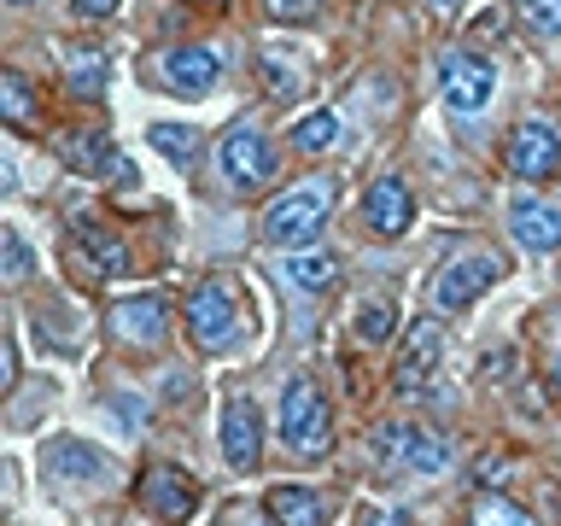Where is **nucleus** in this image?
I'll return each mask as SVG.
<instances>
[{
	"label": "nucleus",
	"instance_id": "obj_1",
	"mask_svg": "<svg viewBox=\"0 0 561 526\" xmlns=\"http://www.w3.org/2000/svg\"><path fill=\"white\" fill-rule=\"evenodd\" d=\"M328 210H333V182H328V175H305V182L287 187V193L270 205L263 235H270L275 245H310L316 228L328 222Z\"/></svg>",
	"mask_w": 561,
	"mask_h": 526
},
{
	"label": "nucleus",
	"instance_id": "obj_2",
	"mask_svg": "<svg viewBox=\"0 0 561 526\" xmlns=\"http://www.w3.org/2000/svg\"><path fill=\"white\" fill-rule=\"evenodd\" d=\"M187 328H193V340H199L205 351L240 345V298H234V287L205 281V287L187 298Z\"/></svg>",
	"mask_w": 561,
	"mask_h": 526
},
{
	"label": "nucleus",
	"instance_id": "obj_3",
	"mask_svg": "<svg viewBox=\"0 0 561 526\" xmlns=\"http://www.w3.org/2000/svg\"><path fill=\"white\" fill-rule=\"evenodd\" d=\"M280 433L298 456H322L328 450V403L310 380H293L280 398Z\"/></svg>",
	"mask_w": 561,
	"mask_h": 526
},
{
	"label": "nucleus",
	"instance_id": "obj_4",
	"mask_svg": "<svg viewBox=\"0 0 561 526\" xmlns=\"http://www.w3.org/2000/svg\"><path fill=\"white\" fill-rule=\"evenodd\" d=\"M497 275H503V263L491 252H456L445 270L433 275V305L438 310H468Z\"/></svg>",
	"mask_w": 561,
	"mask_h": 526
},
{
	"label": "nucleus",
	"instance_id": "obj_5",
	"mask_svg": "<svg viewBox=\"0 0 561 526\" xmlns=\"http://www.w3.org/2000/svg\"><path fill=\"white\" fill-rule=\"evenodd\" d=\"M445 105L456 117H473V112H485V100H491V88H497V70H491L480 53H450L445 59Z\"/></svg>",
	"mask_w": 561,
	"mask_h": 526
},
{
	"label": "nucleus",
	"instance_id": "obj_6",
	"mask_svg": "<svg viewBox=\"0 0 561 526\" xmlns=\"http://www.w3.org/2000/svg\"><path fill=\"white\" fill-rule=\"evenodd\" d=\"M222 175L234 187H263L275 175V147L252 129V123H240V129L222 135Z\"/></svg>",
	"mask_w": 561,
	"mask_h": 526
},
{
	"label": "nucleus",
	"instance_id": "obj_7",
	"mask_svg": "<svg viewBox=\"0 0 561 526\" xmlns=\"http://www.w3.org/2000/svg\"><path fill=\"white\" fill-rule=\"evenodd\" d=\"M508 170L526 175V182H543V175L561 170V135L550 123H520L508 135Z\"/></svg>",
	"mask_w": 561,
	"mask_h": 526
},
{
	"label": "nucleus",
	"instance_id": "obj_8",
	"mask_svg": "<svg viewBox=\"0 0 561 526\" xmlns=\"http://www.w3.org/2000/svg\"><path fill=\"white\" fill-rule=\"evenodd\" d=\"M380 456L398 468H415V473H438L450 462V445L438 433H421V427H380Z\"/></svg>",
	"mask_w": 561,
	"mask_h": 526
},
{
	"label": "nucleus",
	"instance_id": "obj_9",
	"mask_svg": "<svg viewBox=\"0 0 561 526\" xmlns=\"http://www.w3.org/2000/svg\"><path fill=\"white\" fill-rule=\"evenodd\" d=\"M164 322H170V305L158 293H140V298H117L112 305V333L129 345H158L164 340Z\"/></svg>",
	"mask_w": 561,
	"mask_h": 526
},
{
	"label": "nucleus",
	"instance_id": "obj_10",
	"mask_svg": "<svg viewBox=\"0 0 561 526\" xmlns=\"http://www.w3.org/2000/svg\"><path fill=\"white\" fill-rule=\"evenodd\" d=\"M222 456H228L240 473L257 468V456H263V421H257V410H252V398H234V403L222 410Z\"/></svg>",
	"mask_w": 561,
	"mask_h": 526
},
{
	"label": "nucleus",
	"instance_id": "obj_11",
	"mask_svg": "<svg viewBox=\"0 0 561 526\" xmlns=\"http://www.w3.org/2000/svg\"><path fill=\"white\" fill-rule=\"evenodd\" d=\"M438 351H445V333H438L433 322H415L410 340H403V351H398V368H392L398 392H421V380L438 368Z\"/></svg>",
	"mask_w": 561,
	"mask_h": 526
},
{
	"label": "nucleus",
	"instance_id": "obj_12",
	"mask_svg": "<svg viewBox=\"0 0 561 526\" xmlns=\"http://www.w3.org/2000/svg\"><path fill=\"white\" fill-rule=\"evenodd\" d=\"M363 217L375 235H403V228L415 222V199H410V187L398 182V175H386V182H375L363 193Z\"/></svg>",
	"mask_w": 561,
	"mask_h": 526
},
{
	"label": "nucleus",
	"instance_id": "obj_13",
	"mask_svg": "<svg viewBox=\"0 0 561 526\" xmlns=\"http://www.w3.org/2000/svg\"><path fill=\"white\" fill-rule=\"evenodd\" d=\"M158 77H164V88H175V94H205V88L217 82V53L210 47H170L164 59H158Z\"/></svg>",
	"mask_w": 561,
	"mask_h": 526
},
{
	"label": "nucleus",
	"instance_id": "obj_14",
	"mask_svg": "<svg viewBox=\"0 0 561 526\" xmlns=\"http://www.w3.org/2000/svg\"><path fill=\"white\" fill-rule=\"evenodd\" d=\"M140 503H147L152 515H164V521H187V515H193V503H199V491H193L187 473L152 468L147 480H140Z\"/></svg>",
	"mask_w": 561,
	"mask_h": 526
},
{
	"label": "nucleus",
	"instance_id": "obj_15",
	"mask_svg": "<svg viewBox=\"0 0 561 526\" xmlns=\"http://www.w3.org/2000/svg\"><path fill=\"white\" fill-rule=\"evenodd\" d=\"M263 508H270L275 526H328V503H322V491H310V485H275L270 498H263Z\"/></svg>",
	"mask_w": 561,
	"mask_h": 526
},
{
	"label": "nucleus",
	"instance_id": "obj_16",
	"mask_svg": "<svg viewBox=\"0 0 561 526\" xmlns=\"http://www.w3.org/2000/svg\"><path fill=\"white\" fill-rule=\"evenodd\" d=\"M508 222H515V240L533 245V252H556L561 245V210L543 205V199H515Z\"/></svg>",
	"mask_w": 561,
	"mask_h": 526
},
{
	"label": "nucleus",
	"instance_id": "obj_17",
	"mask_svg": "<svg viewBox=\"0 0 561 526\" xmlns=\"http://www.w3.org/2000/svg\"><path fill=\"white\" fill-rule=\"evenodd\" d=\"M77 252H82V263H88V270H94L100 281H112V275L129 270V252H123V240L105 235V228H94V222H77Z\"/></svg>",
	"mask_w": 561,
	"mask_h": 526
},
{
	"label": "nucleus",
	"instance_id": "obj_18",
	"mask_svg": "<svg viewBox=\"0 0 561 526\" xmlns=\"http://www.w3.org/2000/svg\"><path fill=\"white\" fill-rule=\"evenodd\" d=\"M65 158H70L77 170H94V175H123V170H129V164L112 152V140H105V135H88V129L65 135Z\"/></svg>",
	"mask_w": 561,
	"mask_h": 526
},
{
	"label": "nucleus",
	"instance_id": "obj_19",
	"mask_svg": "<svg viewBox=\"0 0 561 526\" xmlns=\"http://www.w3.org/2000/svg\"><path fill=\"white\" fill-rule=\"evenodd\" d=\"M47 473H59V480H70V473H105V456L88 450L82 438H59L47 450Z\"/></svg>",
	"mask_w": 561,
	"mask_h": 526
},
{
	"label": "nucleus",
	"instance_id": "obj_20",
	"mask_svg": "<svg viewBox=\"0 0 561 526\" xmlns=\"http://www.w3.org/2000/svg\"><path fill=\"white\" fill-rule=\"evenodd\" d=\"M333 140H340V117H333L328 105H322V112H310V117L293 129V147H298V152H322V147H333Z\"/></svg>",
	"mask_w": 561,
	"mask_h": 526
},
{
	"label": "nucleus",
	"instance_id": "obj_21",
	"mask_svg": "<svg viewBox=\"0 0 561 526\" xmlns=\"http://www.w3.org/2000/svg\"><path fill=\"white\" fill-rule=\"evenodd\" d=\"M473 526H533V515L497 498V491H485V498H473Z\"/></svg>",
	"mask_w": 561,
	"mask_h": 526
},
{
	"label": "nucleus",
	"instance_id": "obj_22",
	"mask_svg": "<svg viewBox=\"0 0 561 526\" xmlns=\"http://www.w3.org/2000/svg\"><path fill=\"white\" fill-rule=\"evenodd\" d=\"M333 275H340V263L322 258V252H316V258H287V281H293V287H328Z\"/></svg>",
	"mask_w": 561,
	"mask_h": 526
},
{
	"label": "nucleus",
	"instance_id": "obj_23",
	"mask_svg": "<svg viewBox=\"0 0 561 526\" xmlns=\"http://www.w3.org/2000/svg\"><path fill=\"white\" fill-rule=\"evenodd\" d=\"M0 94H7V117H12V123H30V117H35V94H30V82L18 77V70H7V77H0Z\"/></svg>",
	"mask_w": 561,
	"mask_h": 526
},
{
	"label": "nucleus",
	"instance_id": "obj_24",
	"mask_svg": "<svg viewBox=\"0 0 561 526\" xmlns=\"http://www.w3.org/2000/svg\"><path fill=\"white\" fill-rule=\"evenodd\" d=\"M152 147H158V152H170L175 164H182V158H193V147H199V135L182 129V123H158V129H152Z\"/></svg>",
	"mask_w": 561,
	"mask_h": 526
},
{
	"label": "nucleus",
	"instance_id": "obj_25",
	"mask_svg": "<svg viewBox=\"0 0 561 526\" xmlns=\"http://www.w3.org/2000/svg\"><path fill=\"white\" fill-rule=\"evenodd\" d=\"M515 12H520L533 30H543V35L561 30V0H515Z\"/></svg>",
	"mask_w": 561,
	"mask_h": 526
},
{
	"label": "nucleus",
	"instance_id": "obj_26",
	"mask_svg": "<svg viewBox=\"0 0 561 526\" xmlns=\"http://www.w3.org/2000/svg\"><path fill=\"white\" fill-rule=\"evenodd\" d=\"M70 70H77V94H88V88H100V82H105V53L77 47V53H70Z\"/></svg>",
	"mask_w": 561,
	"mask_h": 526
},
{
	"label": "nucleus",
	"instance_id": "obj_27",
	"mask_svg": "<svg viewBox=\"0 0 561 526\" xmlns=\"http://www.w3.org/2000/svg\"><path fill=\"white\" fill-rule=\"evenodd\" d=\"M357 333H363L368 345L386 340V333H392V305H386V298H375V305H363V316H357Z\"/></svg>",
	"mask_w": 561,
	"mask_h": 526
},
{
	"label": "nucleus",
	"instance_id": "obj_28",
	"mask_svg": "<svg viewBox=\"0 0 561 526\" xmlns=\"http://www.w3.org/2000/svg\"><path fill=\"white\" fill-rule=\"evenodd\" d=\"M263 7H270V18H287V24H298V18H310L322 0H263Z\"/></svg>",
	"mask_w": 561,
	"mask_h": 526
},
{
	"label": "nucleus",
	"instance_id": "obj_29",
	"mask_svg": "<svg viewBox=\"0 0 561 526\" xmlns=\"http://www.w3.org/2000/svg\"><path fill=\"white\" fill-rule=\"evenodd\" d=\"M280 59H287V53H270V59H263V77H270V88H280V94H293L298 77H293V70L280 65Z\"/></svg>",
	"mask_w": 561,
	"mask_h": 526
},
{
	"label": "nucleus",
	"instance_id": "obj_30",
	"mask_svg": "<svg viewBox=\"0 0 561 526\" xmlns=\"http://www.w3.org/2000/svg\"><path fill=\"white\" fill-rule=\"evenodd\" d=\"M24 275H30V252L18 235H7V281H24Z\"/></svg>",
	"mask_w": 561,
	"mask_h": 526
},
{
	"label": "nucleus",
	"instance_id": "obj_31",
	"mask_svg": "<svg viewBox=\"0 0 561 526\" xmlns=\"http://www.w3.org/2000/svg\"><path fill=\"white\" fill-rule=\"evenodd\" d=\"M77 12H82V18H112L117 0H77Z\"/></svg>",
	"mask_w": 561,
	"mask_h": 526
},
{
	"label": "nucleus",
	"instance_id": "obj_32",
	"mask_svg": "<svg viewBox=\"0 0 561 526\" xmlns=\"http://www.w3.org/2000/svg\"><path fill=\"white\" fill-rule=\"evenodd\" d=\"M217 526H263V521L252 515V508H228V515H222Z\"/></svg>",
	"mask_w": 561,
	"mask_h": 526
},
{
	"label": "nucleus",
	"instance_id": "obj_33",
	"mask_svg": "<svg viewBox=\"0 0 561 526\" xmlns=\"http://www.w3.org/2000/svg\"><path fill=\"white\" fill-rule=\"evenodd\" d=\"M550 386H556V392H561V351H556V357H550Z\"/></svg>",
	"mask_w": 561,
	"mask_h": 526
},
{
	"label": "nucleus",
	"instance_id": "obj_34",
	"mask_svg": "<svg viewBox=\"0 0 561 526\" xmlns=\"http://www.w3.org/2000/svg\"><path fill=\"white\" fill-rule=\"evenodd\" d=\"M438 7H456V0H438Z\"/></svg>",
	"mask_w": 561,
	"mask_h": 526
},
{
	"label": "nucleus",
	"instance_id": "obj_35",
	"mask_svg": "<svg viewBox=\"0 0 561 526\" xmlns=\"http://www.w3.org/2000/svg\"><path fill=\"white\" fill-rule=\"evenodd\" d=\"M12 7H24V0H12Z\"/></svg>",
	"mask_w": 561,
	"mask_h": 526
}]
</instances>
